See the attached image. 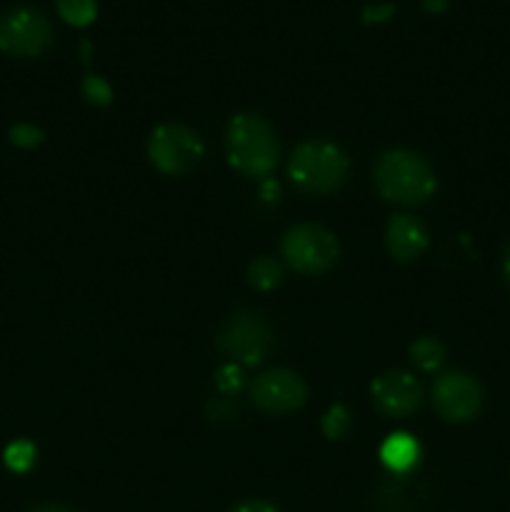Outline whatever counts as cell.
<instances>
[{
	"label": "cell",
	"mask_w": 510,
	"mask_h": 512,
	"mask_svg": "<svg viewBox=\"0 0 510 512\" xmlns=\"http://www.w3.org/2000/svg\"><path fill=\"white\" fill-rule=\"evenodd\" d=\"M433 403L448 423H468L483 408V390L468 373H445L435 383Z\"/></svg>",
	"instance_id": "cell-7"
},
{
	"label": "cell",
	"mask_w": 510,
	"mask_h": 512,
	"mask_svg": "<svg viewBox=\"0 0 510 512\" xmlns=\"http://www.w3.org/2000/svg\"><path fill=\"white\" fill-rule=\"evenodd\" d=\"M410 355H413L415 365H418L420 370H438L440 365L445 363V348L440 340L435 338H420L418 343H413V348H410Z\"/></svg>",
	"instance_id": "cell-14"
},
{
	"label": "cell",
	"mask_w": 510,
	"mask_h": 512,
	"mask_svg": "<svg viewBox=\"0 0 510 512\" xmlns=\"http://www.w3.org/2000/svg\"><path fill=\"white\" fill-rule=\"evenodd\" d=\"M243 380H245L243 370H240L235 363L223 365V368L218 370V375H215V383H218V388L223 390L225 395L238 393V390L243 388Z\"/></svg>",
	"instance_id": "cell-19"
},
{
	"label": "cell",
	"mask_w": 510,
	"mask_h": 512,
	"mask_svg": "<svg viewBox=\"0 0 510 512\" xmlns=\"http://www.w3.org/2000/svg\"><path fill=\"white\" fill-rule=\"evenodd\" d=\"M503 273H505V280H508L510 285V245L505 248V258H503Z\"/></svg>",
	"instance_id": "cell-25"
},
{
	"label": "cell",
	"mask_w": 510,
	"mask_h": 512,
	"mask_svg": "<svg viewBox=\"0 0 510 512\" xmlns=\"http://www.w3.org/2000/svg\"><path fill=\"white\" fill-rule=\"evenodd\" d=\"M425 10L428 13H440V10H445V5H448V0H425Z\"/></svg>",
	"instance_id": "cell-23"
},
{
	"label": "cell",
	"mask_w": 510,
	"mask_h": 512,
	"mask_svg": "<svg viewBox=\"0 0 510 512\" xmlns=\"http://www.w3.org/2000/svg\"><path fill=\"white\" fill-rule=\"evenodd\" d=\"M350 428V415L343 405H333V408L325 413L323 418V433L328 435L330 440H340Z\"/></svg>",
	"instance_id": "cell-17"
},
{
	"label": "cell",
	"mask_w": 510,
	"mask_h": 512,
	"mask_svg": "<svg viewBox=\"0 0 510 512\" xmlns=\"http://www.w3.org/2000/svg\"><path fill=\"white\" fill-rule=\"evenodd\" d=\"M393 13H395V5H390V3L368 5V8L363 10V20L365 23H383V20H388Z\"/></svg>",
	"instance_id": "cell-21"
},
{
	"label": "cell",
	"mask_w": 510,
	"mask_h": 512,
	"mask_svg": "<svg viewBox=\"0 0 510 512\" xmlns=\"http://www.w3.org/2000/svg\"><path fill=\"white\" fill-rule=\"evenodd\" d=\"M308 398L305 383L290 370H270L253 385V403L265 413H290Z\"/></svg>",
	"instance_id": "cell-10"
},
{
	"label": "cell",
	"mask_w": 510,
	"mask_h": 512,
	"mask_svg": "<svg viewBox=\"0 0 510 512\" xmlns=\"http://www.w3.org/2000/svg\"><path fill=\"white\" fill-rule=\"evenodd\" d=\"M420 458V445L408 433H395L380 448V460L388 470L393 473H408L418 465Z\"/></svg>",
	"instance_id": "cell-12"
},
{
	"label": "cell",
	"mask_w": 510,
	"mask_h": 512,
	"mask_svg": "<svg viewBox=\"0 0 510 512\" xmlns=\"http://www.w3.org/2000/svg\"><path fill=\"white\" fill-rule=\"evenodd\" d=\"M35 512H68V510H63V508H40V510H35Z\"/></svg>",
	"instance_id": "cell-26"
},
{
	"label": "cell",
	"mask_w": 510,
	"mask_h": 512,
	"mask_svg": "<svg viewBox=\"0 0 510 512\" xmlns=\"http://www.w3.org/2000/svg\"><path fill=\"white\" fill-rule=\"evenodd\" d=\"M218 348L243 365H258L270 350V330L255 315L240 313L220 330Z\"/></svg>",
	"instance_id": "cell-8"
},
{
	"label": "cell",
	"mask_w": 510,
	"mask_h": 512,
	"mask_svg": "<svg viewBox=\"0 0 510 512\" xmlns=\"http://www.w3.org/2000/svg\"><path fill=\"white\" fill-rule=\"evenodd\" d=\"M230 512H278L270 503H263V500H248V503L235 505Z\"/></svg>",
	"instance_id": "cell-22"
},
{
	"label": "cell",
	"mask_w": 510,
	"mask_h": 512,
	"mask_svg": "<svg viewBox=\"0 0 510 512\" xmlns=\"http://www.w3.org/2000/svg\"><path fill=\"white\" fill-rule=\"evenodd\" d=\"M53 30L35 8H15L0 20V50L20 58H35L50 45Z\"/></svg>",
	"instance_id": "cell-6"
},
{
	"label": "cell",
	"mask_w": 510,
	"mask_h": 512,
	"mask_svg": "<svg viewBox=\"0 0 510 512\" xmlns=\"http://www.w3.org/2000/svg\"><path fill=\"white\" fill-rule=\"evenodd\" d=\"M283 258L298 273L320 275L338 258V243L333 233L320 225H298L285 235Z\"/></svg>",
	"instance_id": "cell-4"
},
{
	"label": "cell",
	"mask_w": 510,
	"mask_h": 512,
	"mask_svg": "<svg viewBox=\"0 0 510 512\" xmlns=\"http://www.w3.org/2000/svg\"><path fill=\"white\" fill-rule=\"evenodd\" d=\"M250 285L258 290H273L283 280V270L273 258H258L250 263Z\"/></svg>",
	"instance_id": "cell-15"
},
{
	"label": "cell",
	"mask_w": 510,
	"mask_h": 512,
	"mask_svg": "<svg viewBox=\"0 0 510 512\" xmlns=\"http://www.w3.org/2000/svg\"><path fill=\"white\" fill-rule=\"evenodd\" d=\"M35 463V448L25 440H18V443L8 445L5 448V465H8L13 473H25V470L33 468Z\"/></svg>",
	"instance_id": "cell-16"
},
{
	"label": "cell",
	"mask_w": 510,
	"mask_h": 512,
	"mask_svg": "<svg viewBox=\"0 0 510 512\" xmlns=\"http://www.w3.org/2000/svg\"><path fill=\"white\" fill-rule=\"evenodd\" d=\"M275 195H278V185H275L273 180H265V185H263V198H265V200H273Z\"/></svg>",
	"instance_id": "cell-24"
},
{
	"label": "cell",
	"mask_w": 510,
	"mask_h": 512,
	"mask_svg": "<svg viewBox=\"0 0 510 512\" xmlns=\"http://www.w3.org/2000/svg\"><path fill=\"white\" fill-rule=\"evenodd\" d=\"M55 5H58L60 18L68 25H75V28H85L98 15L95 0H55Z\"/></svg>",
	"instance_id": "cell-13"
},
{
	"label": "cell",
	"mask_w": 510,
	"mask_h": 512,
	"mask_svg": "<svg viewBox=\"0 0 510 512\" xmlns=\"http://www.w3.org/2000/svg\"><path fill=\"white\" fill-rule=\"evenodd\" d=\"M388 250L395 260L408 263L428 248V233L413 215H395L388 225Z\"/></svg>",
	"instance_id": "cell-11"
},
{
	"label": "cell",
	"mask_w": 510,
	"mask_h": 512,
	"mask_svg": "<svg viewBox=\"0 0 510 512\" xmlns=\"http://www.w3.org/2000/svg\"><path fill=\"white\" fill-rule=\"evenodd\" d=\"M370 393H373L375 408L388 418H408L423 400L420 383L403 370H390V373L375 378Z\"/></svg>",
	"instance_id": "cell-9"
},
{
	"label": "cell",
	"mask_w": 510,
	"mask_h": 512,
	"mask_svg": "<svg viewBox=\"0 0 510 512\" xmlns=\"http://www.w3.org/2000/svg\"><path fill=\"white\" fill-rule=\"evenodd\" d=\"M288 173L305 193H333L348 175V158L330 140H308L295 148Z\"/></svg>",
	"instance_id": "cell-3"
},
{
	"label": "cell",
	"mask_w": 510,
	"mask_h": 512,
	"mask_svg": "<svg viewBox=\"0 0 510 512\" xmlns=\"http://www.w3.org/2000/svg\"><path fill=\"white\" fill-rule=\"evenodd\" d=\"M148 153L158 170L168 175H183L203 158V143L185 125L168 123L155 128V133L150 135Z\"/></svg>",
	"instance_id": "cell-5"
},
{
	"label": "cell",
	"mask_w": 510,
	"mask_h": 512,
	"mask_svg": "<svg viewBox=\"0 0 510 512\" xmlns=\"http://www.w3.org/2000/svg\"><path fill=\"white\" fill-rule=\"evenodd\" d=\"M83 93L93 105H108L110 100H113V90H110V85L105 83L103 78H98V75H88V78L83 80Z\"/></svg>",
	"instance_id": "cell-18"
},
{
	"label": "cell",
	"mask_w": 510,
	"mask_h": 512,
	"mask_svg": "<svg viewBox=\"0 0 510 512\" xmlns=\"http://www.w3.org/2000/svg\"><path fill=\"white\" fill-rule=\"evenodd\" d=\"M228 158L238 173L250 178H265L278 163V143L258 115H235L228 125Z\"/></svg>",
	"instance_id": "cell-2"
},
{
	"label": "cell",
	"mask_w": 510,
	"mask_h": 512,
	"mask_svg": "<svg viewBox=\"0 0 510 512\" xmlns=\"http://www.w3.org/2000/svg\"><path fill=\"white\" fill-rule=\"evenodd\" d=\"M10 140L15 145H20V148H35V145L43 143V133L38 128H33V125H15L10 130Z\"/></svg>",
	"instance_id": "cell-20"
},
{
	"label": "cell",
	"mask_w": 510,
	"mask_h": 512,
	"mask_svg": "<svg viewBox=\"0 0 510 512\" xmlns=\"http://www.w3.org/2000/svg\"><path fill=\"white\" fill-rule=\"evenodd\" d=\"M375 185L390 203L420 205L433 195L435 175L418 153L388 150L375 165Z\"/></svg>",
	"instance_id": "cell-1"
}]
</instances>
